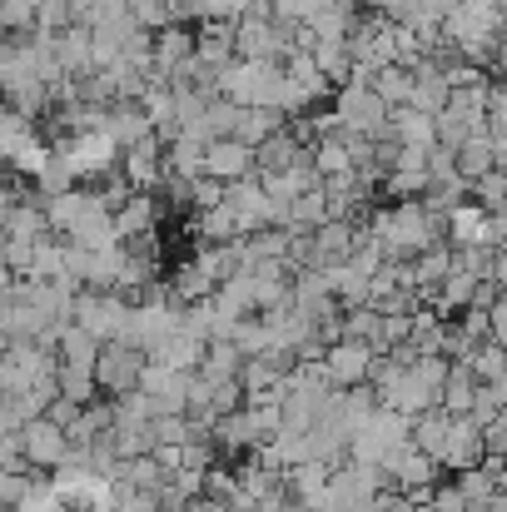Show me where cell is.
Returning a JSON list of instances; mask_svg holds the SVG:
<instances>
[{"mask_svg":"<svg viewBox=\"0 0 507 512\" xmlns=\"http://www.w3.org/2000/svg\"><path fill=\"white\" fill-rule=\"evenodd\" d=\"M145 363H150V353H145V348H135V343H105V348H100V363H95L100 393H105V398L140 393Z\"/></svg>","mask_w":507,"mask_h":512,"instance_id":"cell-3","label":"cell"},{"mask_svg":"<svg viewBox=\"0 0 507 512\" xmlns=\"http://www.w3.org/2000/svg\"><path fill=\"white\" fill-rule=\"evenodd\" d=\"M438 473H443V463L413 443V448L393 463V473H388V478H393V488H398V493H413V488H438Z\"/></svg>","mask_w":507,"mask_h":512,"instance_id":"cell-11","label":"cell"},{"mask_svg":"<svg viewBox=\"0 0 507 512\" xmlns=\"http://www.w3.org/2000/svg\"><path fill=\"white\" fill-rule=\"evenodd\" d=\"M473 403H478V373L468 363H453V378L443 388V413L453 418H473Z\"/></svg>","mask_w":507,"mask_h":512,"instance_id":"cell-20","label":"cell"},{"mask_svg":"<svg viewBox=\"0 0 507 512\" xmlns=\"http://www.w3.org/2000/svg\"><path fill=\"white\" fill-rule=\"evenodd\" d=\"M473 199H478L488 214H507V174L503 170L483 174V179L473 184Z\"/></svg>","mask_w":507,"mask_h":512,"instance_id":"cell-36","label":"cell"},{"mask_svg":"<svg viewBox=\"0 0 507 512\" xmlns=\"http://www.w3.org/2000/svg\"><path fill=\"white\" fill-rule=\"evenodd\" d=\"M204 174H214L224 184H244V179L259 174V155L244 140H214L209 145V160H204Z\"/></svg>","mask_w":507,"mask_h":512,"instance_id":"cell-7","label":"cell"},{"mask_svg":"<svg viewBox=\"0 0 507 512\" xmlns=\"http://www.w3.org/2000/svg\"><path fill=\"white\" fill-rule=\"evenodd\" d=\"M483 438H488V453L507 458V413L498 418V423H488V428H483Z\"/></svg>","mask_w":507,"mask_h":512,"instance_id":"cell-45","label":"cell"},{"mask_svg":"<svg viewBox=\"0 0 507 512\" xmlns=\"http://www.w3.org/2000/svg\"><path fill=\"white\" fill-rule=\"evenodd\" d=\"M314 165H319V174H324V179L348 174V170H353V150H348L343 140H324V145L314 150Z\"/></svg>","mask_w":507,"mask_h":512,"instance_id":"cell-38","label":"cell"},{"mask_svg":"<svg viewBox=\"0 0 507 512\" xmlns=\"http://www.w3.org/2000/svg\"><path fill=\"white\" fill-rule=\"evenodd\" d=\"M160 214H165L160 194H130V199L115 209V229H120L125 244H130V239H150V234L160 229Z\"/></svg>","mask_w":507,"mask_h":512,"instance_id":"cell-9","label":"cell"},{"mask_svg":"<svg viewBox=\"0 0 507 512\" xmlns=\"http://www.w3.org/2000/svg\"><path fill=\"white\" fill-rule=\"evenodd\" d=\"M363 5H373V0H363Z\"/></svg>","mask_w":507,"mask_h":512,"instance_id":"cell-51","label":"cell"},{"mask_svg":"<svg viewBox=\"0 0 507 512\" xmlns=\"http://www.w3.org/2000/svg\"><path fill=\"white\" fill-rule=\"evenodd\" d=\"M453 483H458V493H463L468 512H488V503L503 493V483H498L493 473H483V468H473V473H458Z\"/></svg>","mask_w":507,"mask_h":512,"instance_id":"cell-29","label":"cell"},{"mask_svg":"<svg viewBox=\"0 0 507 512\" xmlns=\"http://www.w3.org/2000/svg\"><path fill=\"white\" fill-rule=\"evenodd\" d=\"M35 15H40V0H0V25H5V35L35 30Z\"/></svg>","mask_w":507,"mask_h":512,"instance_id":"cell-37","label":"cell"},{"mask_svg":"<svg viewBox=\"0 0 507 512\" xmlns=\"http://www.w3.org/2000/svg\"><path fill=\"white\" fill-rule=\"evenodd\" d=\"M493 343H503L507 348V294L493 304Z\"/></svg>","mask_w":507,"mask_h":512,"instance_id":"cell-47","label":"cell"},{"mask_svg":"<svg viewBox=\"0 0 507 512\" xmlns=\"http://www.w3.org/2000/svg\"><path fill=\"white\" fill-rule=\"evenodd\" d=\"M125 5H130V10H145V5H155V0H125Z\"/></svg>","mask_w":507,"mask_h":512,"instance_id":"cell-50","label":"cell"},{"mask_svg":"<svg viewBox=\"0 0 507 512\" xmlns=\"http://www.w3.org/2000/svg\"><path fill=\"white\" fill-rule=\"evenodd\" d=\"M453 254H458V269L463 274H473V279H493V264H498V249H488V244H453Z\"/></svg>","mask_w":507,"mask_h":512,"instance_id":"cell-35","label":"cell"},{"mask_svg":"<svg viewBox=\"0 0 507 512\" xmlns=\"http://www.w3.org/2000/svg\"><path fill=\"white\" fill-rule=\"evenodd\" d=\"M413 90H418V70H408V65L373 70V95H378L388 110H403V105H413Z\"/></svg>","mask_w":507,"mask_h":512,"instance_id":"cell-14","label":"cell"},{"mask_svg":"<svg viewBox=\"0 0 507 512\" xmlns=\"http://www.w3.org/2000/svg\"><path fill=\"white\" fill-rule=\"evenodd\" d=\"M279 130H289V115H284V110H269V105H254V110H244L239 140L259 150V145H264V140H274Z\"/></svg>","mask_w":507,"mask_h":512,"instance_id":"cell-23","label":"cell"},{"mask_svg":"<svg viewBox=\"0 0 507 512\" xmlns=\"http://www.w3.org/2000/svg\"><path fill=\"white\" fill-rule=\"evenodd\" d=\"M483 458H488V438H483V423L478 418H453V433H448V448H443V473H473V468H483Z\"/></svg>","mask_w":507,"mask_h":512,"instance_id":"cell-4","label":"cell"},{"mask_svg":"<svg viewBox=\"0 0 507 512\" xmlns=\"http://www.w3.org/2000/svg\"><path fill=\"white\" fill-rule=\"evenodd\" d=\"M329 478H334V468H324V463H299V468H289V498H294V503H309V508L324 512V493H329Z\"/></svg>","mask_w":507,"mask_h":512,"instance_id":"cell-16","label":"cell"},{"mask_svg":"<svg viewBox=\"0 0 507 512\" xmlns=\"http://www.w3.org/2000/svg\"><path fill=\"white\" fill-rule=\"evenodd\" d=\"M314 60H319V70L334 80V90L353 85V75H358V60H353L348 40H319V45H314Z\"/></svg>","mask_w":507,"mask_h":512,"instance_id":"cell-21","label":"cell"},{"mask_svg":"<svg viewBox=\"0 0 507 512\" xmlns=\"http://www.w3.org/2000/svg\"><path fill=\"white\" fill-rule=\"evenodd\" d=\"M393 135L408 150H433L438 145V120L423 115V110H413V105H403V110H393Z\"/></svg>","mask_w":507,"mask_h":512,"instance_id":"cell-17","label":"cell"},{"mask_svg":"<svg viewBox=\"0 0 507 512\" xmlns=\"http://www.w3.org/2000/svg\"><path fill=\"white\" fill-rule=\"evenodd\" d=\"M488 130L507 135V80H493V110H488Z\"/></svg>","mask_w":507,"mask_h":512,"instance_id":"cell-43","label":"cell"},{"mask_svg":"<svg viewBox=\"0 0 507 512\" xmlns=\"http://www.w3.org/2000/svg\"><path fill=\"white\" fill-rule=\"evenodd\" d=\"M393 493V478L373 463H348L329 478V493H324V512H373V503Z\"/></svg>","mask_w":507,"mask_h":512,"instance_id":"cell-1","label":"cell"},{"mask_svg":"<svg viewBox=\"0 0 507 512\" xmlns=\"http://www.w3.org/2000/svg\"><path fill=\"white\" fill-rule=\"evenodd\" d=\"M75 324L85 334H95L100 343H130V324H135V309L125 304V294H95L85 289L80 304H75Z\"/></svg>","mask_w":507,"mask_h":512,"instance_id":"cell-2","label":"cell"},{"mask_svg":"<svg viewBox=\"0 0 507 512\" xmlns=\"http://www.w3.org/2000/svg\"><path fill=\"white\" fill-rule=\"evenodd\" d=\"M204 160H209V145L194 140V135H179L165 150L169 174H179V179H199V174H204Z\"/></svg>","mask_w":507,"mask_h":512,"instance_id":"cell-24","label":"cell"},{"mask_svg":"<svg viewBox=\"0 0 507 512\" xmlns=\"http://www.w3.org/2000/svg\"><path fill=\"white\" fill-rule=\"evenodd\" d=\"M493 284L507 289V249H498V264H493Z\"/></svg>","mask_w":507,"mask_h":512,"instance_id":"cell-48","label":"cell"},{"mask_svg":"<svg viewBox=\"0 0 507 512\" xmlns=\"http://www.w3.org/2000/svg\"><path fill=\"white\" fill-rule=\"evenodd\" d=\"M493 150H498V170L507 174V135H498V130H493Z\"/></svg>","mask_w":507,"mask_h":512,"instance_id":"cell-49","label":"cell"},{"mask_svg":"<svg viewBox=\"0 0 507 512\" xmlns=\"http://www.w3.org/2000/svg\"><path fill=\"white\" fill-rule=\"evenodd\" d=\"M239 125H244V105H234V100H209V110H204V130H209V140H239Z\"/></svg>","mask_w":507,"mask_h":512,"instance_id":"cell-30","label":"cell"},{"mask_svg":"<svg viewBox=\"0 0 507 512\" xmlns=\"http://www.w3.org/2000/svg\"><path fill=\"white\" fill-rule=\"evenodd\" d=\"M234 343L244 348V358H269L279 343H274V329H269V319L264 314H254V319H244L239 329H234Z\"/></svg>","mask_w":507,"mask_h":512,"instance_id":"cell-32","label":"cell"},{"mask_svg":"<svg viewBox=\"0 0 507 512\" xmlns=\"http://www.w3.org/2000/svg\"><path fill=\"white\" fill-rule=\"evenodd\" d=\"M373 348L358 339H343L334 343L329 353H324V368H329V378H334V388H358V383H368V373H373Z\"/></svg>","mask_w":507,"mask_h":512,"instance_id":"cell-8","label":"cell"},{"mask_svg":"<svg viewBox=\"0 0 507 512\" xmlns=\"http://www.w3.org/2000/svg\"><path fill=\"white\" fill-rule=\"evenodd\" d=\"M100 348H105V343L95 339V334H85L80 324H65V329H60V363H85V368H95V363H100Z\"/></svg>","mask_w":507,"mask_h":512,"instance_id":"cell-28","label":"cell"},{"mask_svg":"<svg viewBox=\"0 0 507 512\" xmlns=\"http://www.w3.org/2000/svg\"><path fill=\"white\" fill-rule=\"evenodd\" d=\"M358 239H363V224H353V219H329V224L314 234V269H343V264L353 259Z\"/></svg>","mask_w":507,"mask_h":512,"instance_id":"cell-6","label":"cell"},{"mask_svg":"<svg viewBox=\"0 0 507 512\" xmlns=\"http://www.w3.org/2000/svg\"><path fill=\"white\" fill-rule=\"evenodd\" d=\"M284 75H289L294 85H304V90H309V100H319V105H324L329 95H338V90H334V80H329V75L319 70L314 50H294V55L284 60Z\"/></svg>","mask_w":507,"mask_h":512,"instance_id":"cell-15","label":"cell"},{"mask_svg":"<svg viewBox=\"0 0 507 512\" xmlns=\"http://www.w3.org/2000/svg\"><path fill=\"white\" fill-rule=\"evenodd\" d=\"M428 179H433V189H438V184H453V179H463V174H458V150H443V145H433V150H428Z\"/></svg>","mask_w":507,"mask_h":512,"instance_id":"cell-41","label":"cell"},{"mask_svg":"<svg viewBox=\"0 0 507 512\" xmlns=\"http://www.w3.org/2000/svg\"><path fill=\"white\" fill-rule=\"evenodd\" d=\"M70 433L65 428H55L50 418H35L30 428H25V453H30V468L35 473H60L65 463H70Z\"/></svg>","mask_w":507,"mask_h":512,"instance_id":"cell-5","label":"cell"},{"mask_svg":"<svg viewBox=\"0 0 507 512\" xmlns=\"http://www.w3.org/2000/svg\"><path fill=\"white\" fill-rule=\"evenodd\" d=\"M498 170V150H493V130H478L463 150H458V174L468 179V184H478L483 174Z\"/></svg>","mask_w":507,"mask_h":512,"instance_id":"cell-19","label":"cell"},{"mask_svg":"<svg viewBox=\"0 0 507 512\" xmlns=\"http://www.w3.org/2000/svg\"><path fill=\"white\" fill-rule=\"evenodd\" d=\"M468 368L478 373V383H498V378H507V348L503 343H483V348L468 358Z\"/></svg>","mask_w":507,"mask_h":512,"instance_id":"cell-34","label":"cell"},{"mask_svg":"<svg viewBox=\"0 0 507 512\" xmlns=\"http://www.w3.org/2000/svg\"><path fill=\"white\" fill-rule=\"evenodd\" d=\"M229 189L234 184H224V179H214V174H199L194 179V209L204 214V209H224L229 204Z\"/></svg>","mask_w":507,"mask_h":512,"instance_id":"cell-39","label":"cell"},{"mask_svg":"<svg viewBox=\"0 0 507 512\" xmlns=\"http://www.w3.org/2000/svg\"><path fill=\"white\" fill-rule=\"evenodd\" d=\"M373 512H418V508H413V498H408V493H398V488H393V493H383V498L373 503Z\"/></svg>","mask_w":507,"mask_h":512,"instance_id":"cell-46","label":"cell"},{"mask_svg":"<svg viewBox=\"0 0 507 512\" xmlns=\"http://www.w3.org/2000/svg\"><path fill=\"white\" fill-rule=\"evenodd\" d=\"M483 229H488V209L478 199L448 214V244H458V249L463 244H483Z\"/></svg>","mask_w":507,"mask_h":512,"instance_id":"cell-25","label":"cell"},{"mask_svg":"<svg viewBox=\"0 0 507 512\" xmlns=\"http://www.w3.org/2000/svg\"><path fill=\"white\" fill-rule=\"evenodd\" d=\"M269 5H274V20L279 25H309L324 0H269Z\"/></svg>","mask_w":507,"mask_h":512,"instance_id":"cell-42","label":"cell"},{"mask_svg":"<svg viewBox=\"0 0 507 512\" xmlns=\"http://www.w3.org/2000/svg\"><path fill=\"white\" fill-rule=\"evenodd\" d=\"M254 155H259V170L264 174H284V170H294V165L304 160V145H299L289 130H279V135H274V140H264Z\"/></svg>","mask_w":507,"mask_h":512,"instance_id":"cell-22","label":"cell"},{"mask_svg":"<svg viewBox=\"0 0 507 512\" xmlns=\"http://www.w3.org/2000/svg\"><path fill=\"white\" fill-rule=\"evenodd\" d=\"M244 348L234 339H214L209 348H204V363H199V378L209 383V388H219V383H234L239 373H244Z\"/></svg>","mask_w":507,"mask_h":512,"instance_id":"cell-12","label":"cell"},{"mask_svg":"<svg viewBox=\"0 0 507 512\" xmlns=\"http://www.w3.org/2000/svg\"><path fill=\"white\" fill-rule=\"evenodd\" d=\"M244 244H249V269H254V264H264V259H289L294 234H289V229H264V234L244 239Z\"/></svg>","mask_w":507,"mask_h":512,"instance_id":"cell-33","label":"cell"},{"mask_svg":"<svg viewBox=\"0 0 507 512\" xmlns=\"http://www.w3.org/2000/svg\"><path fill=\"white\" fill-rule=\"evenodd\" d=\"M204 348L209 343L194 339V334H174V339L155 353V358H165L169 368H179V373H199V363H204Z\"/></svg>","mask_w":507,"mask_h":512,"instance_id":"cell-31","label":"cell"},{"mask_svg":"<svg viewBox=\"0 0 507 512\" xmlns=\"http://www.w3.org/2000/svg\"><path fill=\"white\" fill-rule=\"evenodd\" d=\"M105 135L130 155L135 145H145V140H155V120L145 115V105H115L110 110V125H105Z\"/></svg>","mask_w":507,"mask_h":512,"instance_id":"cell-10","label":"cell"},{"mask_svg":"<svg viewBox=\"0 0 507 512\" xmlns=\"http://www.w3.org/2000/svg\"><path fill=\"white\" fill-rule=\"evenodd\" d=\"M189 234H194L199 244H234V239H244V234H239V219L229 214V204H224V209H204V214L194 209V214H189Z\"/></svg>","mask_w":507,"mask_h":512,"instance_id":"cell-18","label":"cell"},{"mask_svg":"<svg viewBox=\"0 0 507 512\" xmlns=\"http://www.w3.org/2000/svg\"><path fill=\"white\" fill-rule=\"evenodd\" d=\"M55 378H60V393H65V398H75L80 408H90L95 398H105V393H100L95 368H85V363H60V373H55Z\"/></svg>","mask_w":507,"mask_h":512,"instance_id":"cell-26","label":"cell"},{"mask_svg":"<svg viewBox=\"0 0 507 512\" xmlns=\"http://www.w3.org/2000/svg\"><path fill=\"white\" fill-rule=\"evenodd\" d=\"M433 512H468V503H463V493H458V483H438V498H433Z\"/></svg>","mask_w":507,"mask_h":512,"instance_id":"cell-44","label":"cell"},{"mask_svg":"<svg viewBox=\"0 0 507 512\" xmlns=\"http://www.w3.org/2000/svg\"><path fill=\"white\" fill-rule=\"evenodd\" d=\"M30 493H35V473H0V503L10 512L25 508Z\"/></svg>","mask_w":507,"mask_h":512,"instance_id":"cell-40","label":"cell"},{"mask_svg":"<svg viewBox=\"0 0 507 512\" xmlns=\"http://www.w3.org/2000/svg\"><path fill=\"white\" fill-rule=\"evenodd\" d=\"M448 433H453V413H443V408H433V413L413 418V443H418L423 453H433V458H443Z\"/></svg>","mask_w":507,"mask_h":512,"instance_id":"cell-27","label":"cell"},{"mask_svg":"<svg viewBox=\"0 0 507 512\" xmlns=\"http://www.w3.org/2000/svg\"><path fill=\"white\" fill-rule=\"evenodd\" d=\"M453 105V85H448V75L433 65V60H423L418 65V90H413V110H423V115H443Z\"/></svg>","mask_w":507,"mask_h":512,"instance_id":"cell-13","label":"cell"}]
</instances>
